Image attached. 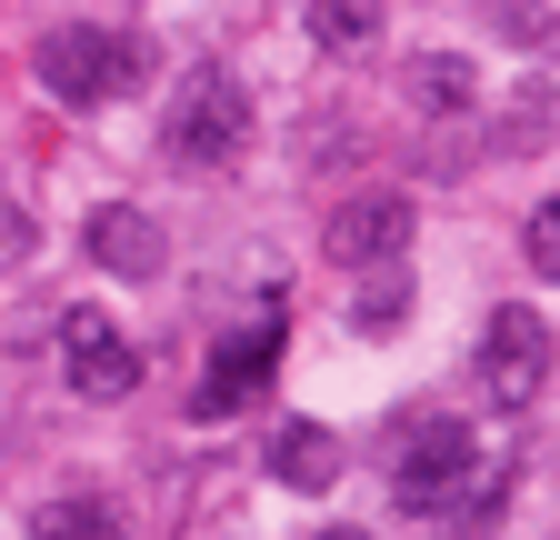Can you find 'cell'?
<instances>
[{
  "mask_svg": "<svg viewBox=\"0 0 560 540\" xmlns=\"http://www.w3.org/2000/svg\"><path fill=\"white\" fill-rule=\"evenodd\" d=\"M400 510L410 520H451V530H480L490 510H501V481L511 470L501 460H480V441L451 421V411H420L410 431H400Z\"/></svg>",
  "mask_w": 560,
  "mask_h": 540,
  "instance_id": "1",
  "label": "cell"
},
{
  "mask_svg": "<svg viewBox=\"0 0 560 540\" xmlns=\"http://www.w3.org/2000/svg\"><path fill=\"white\" fill-rule=\"evenodd\" d=\"M161 151H171L180 171H231V161L250 151V91H241L231 71H190V81L171 91Z\"/></svg>",
  "mask_w": 560,
  "mask_h": 540,
  "instance_id": "2",
  "label": "cell"
},
{
  "mask_svg": "<svg viewBox=\"0 0 560 540\" xmlns=\"http://www.w3.org/2000/svg\"><path fill=\"white\" fill-rule=\"evenodd\" d=\"M140 71H151V50H140L130 31H91V21H70V31L40 40V91H50L60 110H101V101H120Z\"/></svg>",
  "mask_w": 560,
  "mask_h": 540,
  "instance_id": "3",
  "label": "cell"
},
{
  "mask_svg": "<svg viewBox=\"0 0 560 540\" xmlns=\"http://www.w3.org/2000/svg\"><path fill=\"white\" fill-rule=\"evenodd\" d=\"M60 371H70V390L81 400H130L140 390V351H130V330L110 320V310H60Z\"/></svg>",
  "mask_w": 560,
  "mask_h": 540,
  "instance_id": "4",
  "label": "cell"
},
{
  "mask_svg": "<svg viewBox=\"0 0 560 540\" xmlns=\"http://www.w3.org/2000/svg\"><path fill=\"white\" fill-rule=\"evenodd\" d=\"M540 380H550V330L530 310H490V330H480V390L501 400V411H530Z\"/></svg>",
  "mask_w": 560,
  "mask_h": 540,
  "instance_id": "5",
  "label": "cell"
},
{
  "mask_svg": "<svg viewBox=\"0 0 560 540\" xmlns=\"http://www.w3.org/2000/svg\"><path fill=\"white\" fill-rule=\"evenodd\" d=\"M270 361H280V320H250V330H231V341H221V361L200 371V421H231L241 400L270 380Z\"/></svg>",
  "mask_w": 560,
  "mask_h": 540,
  "instance_id": "6",
  "label": "cell"
},
{
  "mask_svg": "<svg viewBox=\"0 0 560 540\" xmlns=\"http://www.w3.org/2000/svg\"><path fill=\"white\" fill-rule=\"evenodd\" d=\"M400 240H410V200L400 190H361V200H340V211H330V260H350V270L400 260Z\"/></svg>",
  "mask_w": 560,
  "mask_h": 540,
  "instance_id": "7",
  "label": "cell"
},
{
  "mask_svg": "<svg viewBox=\"0 0 560 540\" xmlns=\"http://www.w3.org/2000/svg\"><path fill=\"white\" fill-rule=\"evenodd\" d=\"M91 260L120 270V281H151V270H161V221H151V211H130V200L91 211Z\"/></svg>",
  "mask_w": 560,
  "mask_h": 540,
  "instance_id": "8",
  "label": "cell"
},
{
  "mask_svg": "<svg viewBox=\"0 0 560 540\" xmlns=\"http://www.w3.org/2000/svg\"><path fill=\"white\" fill-rule=\"evenodd\" d=\"M270 481H280V491H330V481H340V441H330L320 421H280V431H270Z\"/></svg>",
  "mask_w": 560,
  "mask_h": 540,
  "instance_id": "9",
  "label": "cell"
},
{
  "mask_svg": "<svg viewBox=\"0 0 560 540\" xmlns=\"http://www.w3.org/2000/svg\"><path fill=\"white\" fill-rule=\"evenodd\" d=\"M470 101H480L470 60H451V50H420L410 60V110H470Z\"/></svg>",
  "mask_w": 560,
  "mask_h": 540,
  "instance_id": "10",
  "label": "cell"
},
{
  "mask_svg": "<svg viewBox=\"0 0 560 540\" xmlns=\"http://www.w3.org/2000/svg\"><path fill=\"white\" fill-rule=\"evenodd\" d=\"M31 540H120V520H110L91 491H70V501H50V510L31 520Z\"/></svg>",
  "mask_w": 560,
  "mask_h": 540,
  "instance_id": "11",
  "label": "cell"
},
{
  "mask_svg": "<svg viewBox=\"0 0 560 540\" xmlns=\"http://www.w3.org/2000/svg\"><path fill=\"white\" fill-rule=\"evenodd\" d=\"M311 40L350 60V50H371V40H381V21L361 11V0H311Z\"/></svg>",
  "mask_w": 560,
  "mask_h": 540,
  "instance_id": "12",
  "label": "cell"
},
{
  "mask_svg": "<svg viewBox=\"0 0 560 540\" xmlns=\"http://www.w3.org/2000/svg\"><path fill=\"white\" fill-rule=\"evenodd\" d=\"M521 250H530V270H540V281H560V200H540V211H530Z\"/></svg>",
  "mask_w": 560,
  "mask_h": 540,
  "instance_id": "13",
  "label": "cell"
},
{
  "mask_svg": "<svg viewBox=\"0 0 560 540\" xmlns=\"http://www.w3.org/2000/svg\"><path fill=\"white\" fill-rule=\"evenodd\" d=\"M31 250V211H21V200H0V260H21Z\"/></svg>",
  "mask_w": 560,
  "mask_h": 540,
  "instance_id": "14",
  "label": "cell"
},
{
  "mask_svg": "<svg viewBox=\"0 0 560 540\" xmlns=\"http://www.w3.org/2000/svg\"><path fill=\"white\" fill-rule=\"evenodd\" d=\"M320 540H371V530H320Z\"/></svg>",
  "mask_w": 560,
  "mask_h": 540,
  "instance_id": "15",
  "label": "cell"
}]
</instances>
